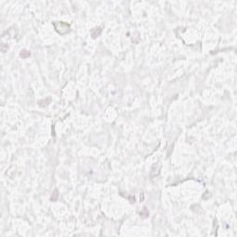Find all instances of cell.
Returning a JSON list of instances; mask_svg holds the SVG:
<instances>
[{
  "label": "cell",
  "instance_id": "1",
  "mask_svg": "<svg viewBox=\"0 0 237 237\" xmlns=\"http://www.w3.org/2000/svg\"><path fill=\"white\" fill-rule=\"evenodd\" d=\"M54 27L56 29V31L58 33H59L60 34H64L69 32L70 30V25L69 24H66L64 22H54Z\"/></svg>",
  "mask_w": 237,
  "mask_h": 237
},
{
  "label": "cell",
  "instance_id": "2",
  "mask_svg": "<svg viewBox=\"0 0 237 237\" xmlns=\"http://www.w3.org/2000/svg\"><path fill=\"white\" fill-rule=\"evenodd\" d=\"M30 56H31V53H30V51H28V50L26 49H23L21 51V57L23 58H29Z\"/></svg>",
  "mask_w": 237,
  "mask_h": 237
}]
</instances>
